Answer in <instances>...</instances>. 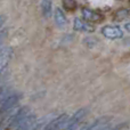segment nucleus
<instances>
[{"label":"nucleus","mask_w":130,"mask_h":130,"mask_svg":"<svg viewBox=\"0 0 130 130\" xmlns=\"http://www.w3.org/2000/svg\"><path fill=\"white\" fill-rule=\"evenodd\" d=\"M20 99H21V95L18 94H9L6 97H4L1 101V107H0L1 114H5L6 112L10 111L20 102Z\"/></svg>","instance_id":"f257e3e1"},{"label":"nucleus","mask_w":130,"mask_h":130,"mask_svg":"<svg viewBox=\"0 0 130 130\" xmlns=\"http://www.w3.org/2000/svg\"><path fill=\"white\" fill-rule=\"evenodd\" d=\"M101 33L107 39H120L123 37V31L119 26L114 25H106L102 27Z\"/></svg>","instance_id":"f03ea898"},{"label":"nucleus","mask_w":130,"mask_h":130,"mask_svg":"<svg viewBox=\"0 0 130 130\" xmlns=\"http://www.w3.org/2000/svg\"><path fill=\"white\" fill-rule=\"evenodd\" d=\"M86 114H87V110H86V108H80V110H78L71 117V119L67 121V124H66V127H65V128L69 129V130L76 128V126H78V124L82 121V119L86 117Z\"/></svg>","instance_id":"7ed1b4c3"},{"label":"nucleus","mask_w":130,"mask_h":130,"mask_svg":"<svg viewBox=\"0 0 130 130\" xmlns=\"http://www.w3.org/2000/svg\"><path fill=\"white\" fill-rule=\"evenodd\" d=\"M81 15H82V17L86 21H88L90 23H99L104 20V16L101 13H97V11L88 9V8L81 9Z\"/></svg>","instance_id":"20e7f679"},{"label":"nucleus","mask_w":130,"mask_h":130,"mask_svg":"<svg viewBox=\"0 0 130 130\" xmlns=\"http://www.w3.org/2000/svg\"><path fill=\"white\" fill-rule=\"evenodd\" d=\"M29 112H30V108L26 107V106H24V107H21L20 110L15 111V113H13V114L10 115V120H9L10 124H9V127H13V128H15V127L17 126L18 123H20L21 120L29 114Z\"/></svg>","instance_id":"39448f33"},{"label":"nucleus","mask_w":130,"mask_h":130,"mask_svg":"<svg viewBox=\"0 0 130 130\" xmlns=\"http://www.w3.org/2000/svg\"><path fill=\"white\" fill-rule=\"evenodd\" d=\"M73 29H74V31H79V32H94L95 31V26L90 24V22L88 23V21L85 22V21H81L80 18H75L74 20Z\"/></svg>","instance_id":"423d86ee"},{"label":"nucleus","mask_w":130,"mask_h":130,"mask_svg":"<svg viewBox=\"0 0 130 130\" xmlns=\"http://www.w3.org/2000/svg\"><path fill=\"white\" fill-rule=\"evenodd\" d=\"M64 123H67V115L66 114H62L59 117H57L56 119L49 121L48 126L45 127V129L47 130H53V129H61L64 126Z\"/></svg>","instance_id":"0eeeda50"},{"label":"nucleus","mask_w":130,"mask_h":130,"mask_svg":"<svg viewBox=\"0 0 130 130\" xmlns=\"http://www.w3.org/2000/svg\"><path fill=\"white\" fill-rule=\"evenodd\" d=\"M36 123V115L33 114H27L25 118H23L22 120L20 121V123L15 127L16 129H29L32 127V124Z\"/></svg>","instance_id":"6e6552de"},{"label":"nucleus","mask_w":130,"mask_h":130,"mask_svg":"<svg viewBox=\"0 0 130 130\" xmlns=\"http://www.w3.org/2000/svg\"><path fill=\"white\" fill-rule=\"evenodd\" d=\"M54 16H55V22L56 24L58 25L59 27H63L67 24V20H66V16L65 14L63 13L61 8H56L55 9V13H54Z\"/></svg>","instance_id":"1a4fd4ad"},{"label":"nucleus","mask_w":130,"mask_h":130,"mask_svg":"<svg viewBox=\"0 0 130 130\" xmlns=\"http://www.w3.org/2000/svg\"><path fill=\"white\" fill-rule=\"evenodd\" d=\"M111 120V118H108V117H102V118H99V119H97V120H95L94 122H92L91 124H90L89 127H87L88 129H98V128H103L105 124H107L108 123V121Z\"/></svg>","instance_id":"9d476101"},{"label":"nucleus","mask_w":130,"mask_h":130,"mask_svg":"<svg viewBox=\"0 0 130 130\" xmlns=\"http://www.w3.org/2000/svg\"><path fill=\"white\" fill-rule=\"evenodd\" d=\"M129 13H130V10L128 8H120L114 13L113 20L118 21V22H119V21H122V20H124L127 16H129Z\"/></svg>","instance_id":"9b49d317"},{"label":"nucleus","mask_w":130,"mask_h":130,"mask_svg":"<svg viewBox=\"0 0 130 130\" xmlns=\"http://www.w3.org/2000/svg\"><path fill=\"white\" fill-rule=\"evenodd\" d=\"M41 10L45 17H48L52 13V0H42L41 2Z\"/></svg>","instance_id":"f8f14e48"},{"label":"nucleus","mask_w":130,"mask_h":130,"mask_svg":"<svg viewBox=\"0 0 130 130\" xmlns=\"http://www.w3.org/2000/svg\"><path fill=\"white\" fill-rule=\"evenodd\" d=\"M63 8L65 10H69V11L75 10V8H76L75 0H63Z\"/></svg>","instance_id":"ddd939ff"},{"label":"nucleus","mask_w":130,"mask_h":130,"mask_svg":"<svg viewBox=\"0 0 130 130\" xmlns=\"http://www.w3.org/2000/svg\"><path fill=\"white\" fill-rule=\"evenodd\" d=\"M124 29H126L128 32H130V23H127V24L124 25Z\"/></svg>","instance_id":"4468645a"}]
</instances>
